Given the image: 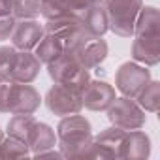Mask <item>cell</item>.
Masks as SVG:
<instances>
[{"mask_svg":"<svg viewBox=\"0 0 160 160\" xmlns=\"http://www.w3.org/2000/svg\"><path fill=\"white\" fill-rule=\"evenodd\" d=\"M108 51H109V47H108V42L104 40V36L83 34L81 40L73 45V49L68 55H72L83 68L92 70L108 58Z\"/></svg>","mask_w":160,"mask_h":160,"instance_id":"cell-6","label":"cell"},{"mask_svg":"<svg viewBox=\"0 0 160 160\" xmlns=\"http://www.w3.org/2000/svg\"><path fill=\"white\" fill-rule=\"evenodd\" d=\"M100 4L106 10L109 30L119 38H132L143 0H102Z\"/></svg>","mask_w":160,"mask_h":160,"instance_id":"cell-2","label":"cell"},{"mask_svg":"<svg viewBox=\"0 0 160 160\" xmlns=\"http://www.w3.org/2000/svg\"><path fill=\"white\" fill-rule=\"evenodd\" d=\"M108 121L111 126H117L121 130H138L145 126L147 115L139 108V104L134 98L128 96H115L113 104L106 109Z\"/></svg>","mask_w":160,"mask_h":160,"instance_id":"cell-4","label":"cell"},{"mask_svg":"<svg viewBox=\"0 0 160 160\" xmlns=\"http://www.w3.org/2000/svg\"><path fill=\"white\" fill-rule=\"evenodd\" d=\"M43 102H45V108L57 117L81 113V109H83L81 92H75V91H72L64 85H57V83L45 92Z\"/></svg>","mask_w":160,"mask_h":160,"instance_id":"cell-7","label":"cell"},{"mask_svg":"<svg viewBox=\"0 0 160 160\" xmlns=\"http://www.w3.org/2000/svg\"><path fill=\"white\" fill-rule=\"evenodd\" d=\"M100 2H102V0H62L66 13L73 15V17L81 15L85 10H89V8H92V6H96Z\"/></svg>","mask_w":160,"mask_h":160,"instance_id":"cell-25","label":"cell"},{"mask_svg":"<svg viewBox=\"0 0 160 160\" xmlns=\"http://www.w3.org/2000/svg\"><path fill=\"white\" fill-rule=\"evenodd\" d=\"M43 30H45V34H51L62 42L64 53H70L73 49V45L85 34L81 30V25H79L77 17H73V15H62L57 19H49L43 23Z\"/></svg>","mask_w":160,"mask_h":160,"instance_id":"cell-8","label":"cell"},{"mask_svg":"<svg viewBox=\"0 0 160 160\" xmlns=\"http://www.w3.org/2000/svg\"><path fill=\"white\" fill-rule=\"evenodd\" d=\"M27 143H28L32 154H36L40 151H45V149H51V147H57V132L47 122L36 121Z\"/></svg>","mask_w":160,"mask_h":160,"instance_id":"cell-18","label":"cell"},{"mask_svg":"<svg viewBox=\"0 0 160 160\" xmlns=\"http://www.w3.org/2000/svg\"><path fill=\"white\" fill-rule=\"evenodd\" d=\"M47 73L51 81L57 85H64L75 92H81L91 81V70L83 68L72 55L64 53L57 60L47 64Z\"/></svg>","mask_w":160,"mask_h":160,"instance_id":"cell-3","label":"cell"},{"mask_svg":"<svg viewBox=\"0 0 160 160\" xmlns=\"http://www.w3.org/2000/svg\"><path fill=\"white\" fill-rule=\"evenodd\" d=\"M32 156L34 158H64V154L60 152V149H55V147L45 149V151H40V152H36Z\"/></svg>","mask_w":160,"mask_h":160,"instance_id":"cell-28","label":"cell"},{"mask_svg":"<svg viewBox=\"0 0 160 160\" xmlns=\"http://www.w3.org/2000/svg\"><path fill=\"white\" fill-rule=\"evenodd\" d=\"M36 124V119L34 115H13L10 121H8V126H6V134L8 136H13L21 141H28L30 138V132ZM28 145V143H27Z\"/></svg>","mask_w":160,"mask_h":160,"instance_id":"cell-20","label":"cell"},{"mask_svg":"<svg viewBox=\"0 0 160 160\" xmlns=\"http://www.w3.org/2000/svg\"><path fill=\"white\" fill-rule=\"evenodd\" d=\"M15 55L17 49L13 45H0V75L2 77H10L15 62Z\"/></svg>","mask_w":160,"mask_h":160,"instance_id":"cell-24","label":"cell"},{"mask_svg":"<svg viewBox=\"0 0 160 160\" xmlns=\"http://www.w3.org/2000/svg\"><path fill=\"white\" fill-rule=\"evenodd\" d=\"M40 106H42V96L30 83L13 81L12 91H10L8 113H12V115H34Z\"/></svg>","mask_w":160,"mask_h":160,"instance_id":"cell-9","label":"cell"},{"mask_svg":"<svg viewBox=\"0 0 160 160\" xmlns=\"http://www.w3.org/2000/svg\"><path fill=\"white\" fill-rule=\"evenodd\" d=\"M151 154V138L141 130H126L121 145V158H130V160H141L149 158Z\"/></svg>","mask_w":160,"mask_h":160,"instance_id":"cell-15","label":"cell"},{"mask_svg":"<svg viewBox=\"0 0 160 160\" xmlns=\"http://www.w3.org/2000/svg\"><path fill=\"white\" fill-rule=\"evenodd\" d=\"M136 102L139 104V108L145 113H156L158 108H160V83L151 79L145 85V89L138 94Z\"/></svg>","mask_w":160,"mask_h":160,"instance_id":"cell-21","label":"cell"},{"mask_svg":"<svg viewBox=\"0 0 160 160\" xmlns=\"http://www.w3.org/2000/svg\"><path fill=\"white\" fill-rule=\"evenodd\" d=\"M12 85H13V81L10 77H2V75H0V113H8Z\"/></svg>","mask_w":160,"mask_h":160,"instance_id":"cell-26","label":"cell"},{"mask_svg":"<svg viewBox=\"0 0 160 160\" xmlns=\"http://www.w3.org/2000/svg\"><path fill=\"white\" fill-rule=\"evenodd\" d=\"M32 156L30 147L13 138V136H4L2 141H0V158H28Z\"/></svg>","mask_w":160,"mask_h":160,"instance_id":"cell-22","label":"cell"},{"mask_svg":"<svg viewBox=\"0 0 160 160\" xmlns=\"http://www.w3.org/2000/svg\"><path fill=\"white\" fill-rule=\"evenodd\" d=\"M13 13V0H0V15Z\"/></svg>","mask_w":160,"mask_h":160,"instance_id":"cell-29","label":"cell"},{"mask_svg":"<svg viewBox=\"0 0 160 160\" xmlns=\"http://www.w3.org/2000/svg\"><path fill=\"white\" fill-rule=\"evenodd\" d=\"M126 130L117 126L104 128L92 136V158H121V145Z\"/></svg>","mask_w":160,"mask_h":160,"instance_id":"cell-12","label":"cell"},{"mask_svg":"<svg viewBox=\"0 0 160 160\" xmlns=\"http://www.w3.org/2000/svg\"><path fill=\"white\" fill-rule=\"evenodd\" d=\"M34 55L38 57V60L42 64L47 66L49 62H53V60H57L58 57L64 55V45L58 38H55L51 34H43V38L34 47Z\"/></svg>","mask_w":160,"mask_h":160,"instance_id":"cell-19","label":"cell"},{"mask_svg":"<svg viewBox=\"0 0 160 160\" xmlns=\"http://www.w3.org/2000/svg\"><path fill=\"white\" fill-rule=\"evenodd\" d=\"M151 70L136 60L122 62L115 73V89L128 98H138V94L145 89V85L151 81Z\"/></svg>","mask_w":160,"mask_h":160,"instance_id":"cell-5","label":"cell"},{"mask_svg":"<svg viewBox=\"0 0 160 160\" xmlns=\"http://www.w3.org/2000/svg\"><path fill=\"white\" fill-rule=\"evenodd\" d=\"M132 58L147 68L160 62V34L158 36H134Z\"/></svg>","mask_w":160,"mask_h":160,"instance_id":"cell-14","label":"cell"},{"mask_svg":"<svg viewBox=\"0 0 160 160\" xmlns=\"http://www.w3.org/2000/svg\"><path fill=\"white\" fill-rule=\"evenodd\" d=\"M77 21L81 25V30L89 36H104L109 27H108V15L102 4H96L89 10H85L81 15H77Z\"/></svg>","mask_w":160,"mask_h":160,"instance_id":"cell-16","label":"cell"},{"mask_svg":"<svg viewBox=\"0 0 160 160\" xmlns=\"http://www.w3.org/2000/svg\"><path fill=\"white\" fill-rule=\"evenodd\" d=\"M43 34V25L38 19H17L10 40L17 51H34Z\"/></svg>","mask_w":160,"mask_h":160,"instance_id":"cell-11","label":"cell"},{"mask_svg":"<svg viewBox=\"0 0 160 160\" xmlns=\"http://www.w3.org/2000/svg\"><path fill=\"white\" fill-rule=\"evenodd\" d=\"M160 34V12L154 6H143L134 25V36H158Z\"/></svg>","mask_w":160,"mask_h":160,"instance_id":"cell-17","label":"cell"},{"mask_svg":"<svg viewBox=\"0 0 160 160\" xmlns=\"http://www.w3.org/2000/svg\"><path fill=\"white\" fill-rule=\"evenodd\" d=\"M42 66L43 64L38 60L34 51H17L10 79L12 81H17V83H32L40 75Z\"/></svg>","mask_w":160,"mask_h":160,"instance_id":"cell-13","label":"cell"},{"mask_svg":"<svg viewBox=\"0 0 160 160\" xmlns=\"http://www.w3.org/2000/svg\"><path fill=\"white\" fill-rule=\"evenodd\" d=\"M2 138H4V134H2V130H0V141H2Z\"/></svg>","mask_w":160,"mask_h":160,"instance_id":"cell-30","label":"cell"},{"mask_svg":"<svg viewBox=\"0 0 160 160\" xmlns=\"http://www.w3.org/2000/svg\"><path fill=\"white\" fill-rule=\"evenodd\" d=\"M40 15L45 21H49V19H57V17H62V15H68V13L64 10L62 0H42V4H40Z\"/></svg>","mask_w":160,"mask_h":160,"instance_id":"cell-23","label":"cell"},{"mask_svg":"<svg viewBox=\"0 0 160 160\" xmlns=\"http://www.w3.org/2000/svg\"><path fill=\"white\" fill-rule=\"evenodd\" d=\"M115 96V87L109 85L108 81H102V79H91L87 87L81 91L83 108L91 111H106L113 104Z\"/></svg>","mask_w":160,"mask_h":160,"instance_id":"cell-10","label":"cell"},{"mask_svg":"<svg viewBox=\"0 0 160 160\" xmlns=\"http://www.w3.org/2000/svg\"><path fill=\"white\" fill-rule=\"evenodd\" d=\"M15 17L13 15H0V42L10 40L13 27H15Z\"/></svg>","mask_w":160,"mask_h":160,"instance_id":"cell-27","label":"cell"},{"mask_svg":"<svg viewBox=\"0 0 160 160\" xmlns=\"http://www.w3.org/2000/svg\"><path fill=\"white\" fill-rule=\"evenodd\" d=\"M57 147L64 158H92V126L89 119L79 113L60 117Z\"/></svg>","mask_w":160,"mask_h":160,"instance_id":"cell-1","label":"cell"}]
</instances>
